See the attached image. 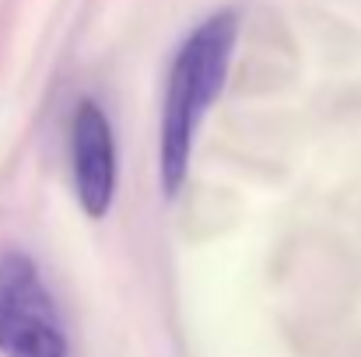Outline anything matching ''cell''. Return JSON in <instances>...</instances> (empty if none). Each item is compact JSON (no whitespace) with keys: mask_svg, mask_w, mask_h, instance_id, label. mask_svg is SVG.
<instances>
[{"mask_svg":"<svg viewBox=\"0 0 361 357\" xmlns=\"http://www.w3.org/2000/svg\"><path fill=\"white\" fill-rule=\"evenodd\" d=\"M235 42H239V11L225 7L204 18L172 56L161 123H158V179L169 200L179 196V189L190 179V158L200 123L207 119L211 106L225 88Z\"/></svg>","mask_w":361,"mask_h":357,"instance_id":"cell-1","label":"cell"},{"mask_svg":"<svg viewBox=\"0 0 361 357\" xmlns=\"http://www.w3.org/2000/svg\"><path fill=\"white\" fill-rule=\"evenodd\" d=\"M0 354L71 357L56 301L25 252L0 256Z\"/></svg>","mask_w":361,"mask_h":357,"instance_id":"cell-2","label":"cell"},{"mask_svg":"<svg viewBox=\"0 0 361 357\" xmlns=\"http://www.w3.org/2000/svg\"><path fill=\"white\" fill-rule=\"evenodd\" d=\"M71 168L85 214L92 221L106 218L116 196V137L95 99L78 102L71 119Z\"/></svg>","mask_w":361,"mask_h":357,"instance_id":"cell-3","label":"cell"}]
</instances>
